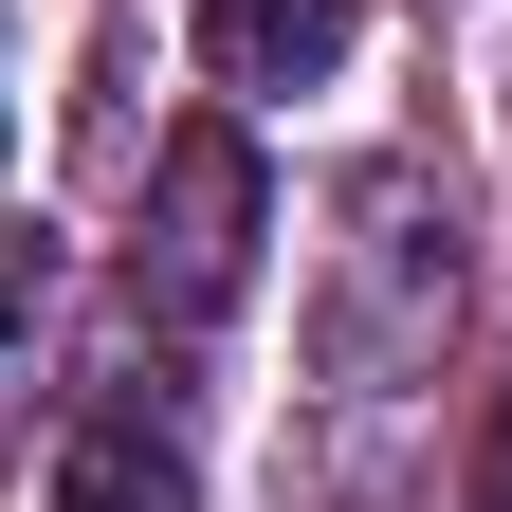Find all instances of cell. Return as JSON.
I'll list each match as a JSON object with an SVG mask.
<instances>
[{"instance_id": "1", "label": "cell", "mask_w": 512, "mask_h": 512, "mask_svg": "<svg viewBox=\"0 0 512 512\" xmlns=\"http://www.w3.org/2000/svg\"><path fill=\"white\" fill-rule=\"evenodd\" d=\"M256 238H275L256 147H238L220 110H202V128H165V165H147V293H165V311H238Z\"/></svg>"}, {"instance_id": "2", "label": "cell", "mask_w": 512, "mask_h": 512, "mask_svg": "<svg viewBox=\"0 0 512 512\" xmlns=\"http://www.w3.org/2000/svg\"><path fill=\"white\" fill-rule=\"evenodd\" d=\"M202 74L220 92H330L348 74V0H202Z\"/></svg>"}, {"instance_id": "3", "label": "cell", "mask_w": 512, "mask_h": 512, "mask_svg": "<svg viewBox=\"0 0 512 512\" xmlns=\"http://www.w3.org/2000/svg\"><path fill=\"white\" fill-rule=\"evenodd\" d=\"M55 512H202V494L147 421H92V439H55Z\"/></svg>"}, {"instance_id": "4", "label": "cell", "mask_w": 512, "mask_h": 512, "mask_svg": "<svg viewBox=\"0 0 512 512\" xmlns=\"http://www.w3.org/2000/svg\"><path fill=\"white\" fill-rule=\"evenodd\" d=\"M476 512H512V384H494V421H476Z\"/></svg>"}]
</instances>
